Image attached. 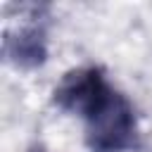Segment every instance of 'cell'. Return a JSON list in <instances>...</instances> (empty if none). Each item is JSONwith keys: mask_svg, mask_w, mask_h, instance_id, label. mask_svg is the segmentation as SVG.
Returning <instances> with one entry per match:
<instances>
[{"mask_svg": "<svg viewBox=\"0 0 152 152\" xmlns=\"http://www.w3.org/2000/svg\"><path fill=\"white\" fill-rule=\"evenodd\" d=\"M52 102L83 121L90 152H131L138 145V114L131 100L95 64L76 66L52 90Z\"/></svg>", "mask_w": 152, "mask_h": 152, "instance_id": "6da1fadb", "label": "cell"}, {"mask_svg": "<svg viewBox=\"0 0 152 152\" xmlns=\"http://www.w3.org/2000/svg\"><path fill=\"white\" fill-rule=\"evenodd\" d=\"M17 12V24L5 28L2 36V55L5 59L24 71L38 69L48 62V5H12Z\"/></svg>", "mask_w": 152, "mask_h": 152, "instance_id": "7a4b0ae2", "label": "cell"}]
</instances>
